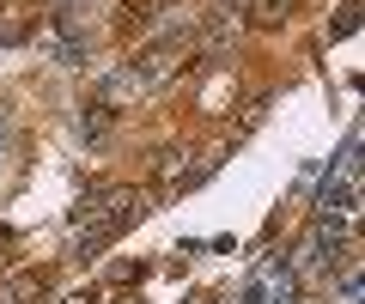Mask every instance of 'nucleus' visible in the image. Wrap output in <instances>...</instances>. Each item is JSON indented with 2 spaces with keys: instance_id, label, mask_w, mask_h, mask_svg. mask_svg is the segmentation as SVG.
Returning a JSON list of instances; mask_svg holds the SVG:
<instances>
[{
  "instance_id": "nucleus-1",
  "label": "nucleus",
  "mask_w": 365,
  "mask_h": 304,
  "mask_svg": "<svg viewBox=\"0 0 365 304\" xmlns=\"http://www.w3.org/2000/svg\"><path fill=\"white\" fill-rule=\"evenodd\" d=\"M244 304H299V286H292L287 268H268V274L244 292Z\"/></svg>"
},
{
  "instance_id": "nucleus-2",
  "label": "nucleus",
  "mask_w": 365,
  "mask_h": 304,
  "mask_svg": "<svg viewBox=\"0 0 365 304\" xmlns=\"http://www.w3.org/2000/svg\"><path fill=\"white\" fill-rule=\"evenodd\" d=\"M104 128H110V104H91V116H86V140H98Z\"/></svg>"
},
{
  "instance_id": "nucleus-3",
  "label": "nucleus",
  "mask_w": 365,
  "mask_h": 304,
  "mask_svg": "<svg viewBox=\"0 0 365 304\" xmlns=\"http://www.w3.org/2000/svg\"><path fill=\"white\" fill-rule=\"evenodd\" d=\"M61 304H91V298H86V292H73V298H61Z\"/></svg>"
}]
</instances>
